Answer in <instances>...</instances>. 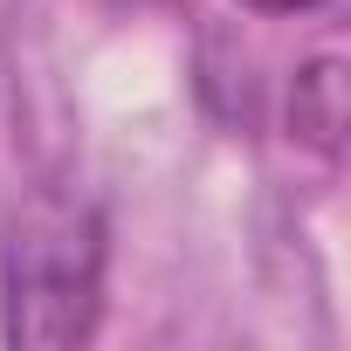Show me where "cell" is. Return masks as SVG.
<instances>
[{"label": "cell", "instance_id": "1", "mask_svg": "<svg viewBox=\"0 0 351 351\" xmlns=\"http://www.w3.org/2000/svg\"><path fill=\"white\" fill-rule=\"evenodd\" d=\"M110 221L90 193L42 186L0 234V337L21 351H76L104 324Z\"/></svg>", "mask_w": 351, "mask_h": 351}, {"label": "cell", "instance_id": "3", "mask_svg": "<svg viewBox=\"0 0 351 351\" xmlns=\"http://www.w3.org/2000/svg\"><path fill=\"white\" fill-rule=\"evenodd\" d=\"M255 14H303V8H324V0H241Z\"/></svg>", "mask_w": 351, "mask_h": 351}, {"label": "cell", "instance_id": "2", "mask_svg": "<svg viewBox=\"0 0 351 351\" xmlns=\"http://www.w3.org/2000/svg\"><path fill=\"white\" fill-rule=\"evenodd\" d=\"M289 131H296L310 152H324V158L344 152V69H337V56H317V62L296 69V90H289Z\"/></svg>", "mask_w": 351, "mask_h": 351}]
</instances>
